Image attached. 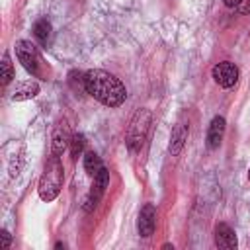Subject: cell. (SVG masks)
<instances>
[{"mask_svg":"<svg viewBox=\"0 0 250 250\" xmlns=\"http://www.w3.org/2000/svg\"><path fill=\"white\" fill-rule=\"evenodd\" d=\"M84 90L94 100H98L107 107H119L127 98V90L123 82L115 78L111 72L100 68H92L84 72Z\"/></svg>","mask_w":250,"mask_h":250,"instance_id":"obj_1","label":"cell"},{"mask_svg":"<svg viewBox=\"0 0 250 250\" xmlns=\"http://www.w3.org/2000/svg\"><path fill=\"white\" fill-rule=\"evenodd\" d=\"M61 186H62V164L59 160L57 154H53L45 166V172L39 180V197L43 201H53L59 191H61Z\"/></svg>","mask_w":250,"mask_h":250,"instance_id":"obj_2","label":"cell"},{"mask_svg":"<svg viewBox=\"0 0 250 250\" xmlns=\"http://www.w3.org/2000/svg\"><path fill=\"white\" fill-rule=\"evenodd\" d=\"M150 121H152V115L148 109L141 107L135 111V115L131 117V123L127 127V146L131 150H139L148 135V129H150Z\"/></svg>","mask_w":250,"mask_h":250,"instance_id":"obj_3","label":"cell"},{"mask_svg":"<svg viewBox=\"0 0 250 250\" xmlns=\"http://www.w3.org/2000/svg\"><path fill=\"white\" fill-rule=\"evenodd\" d=\"M16 57L20 59L21 66L33 74V76H41V55L37 51V47L31 43V41H25V39H20L16 43Z\"/></svg>","mask_w":250,"mask_h":250,"instance_id":"obj_4","label":"cell"},{"mask_svg":"<svg viewBox=\"0 0 250 250\" xmlns=\"http://www.w3.org/2000/svg\"><path fill=\"white\" fill-rule=\"evenodd\" d=\"M211 74H213V80L223 88H232L236 84V80H238V68H236V64L229 62V61L217 62L213 66Z\"/></svg>","mask_w":250,"mask_h":250,"instance_id":"obj_5","label":"cell"},{"mask_svg":"<svg viewBox=\"0 0 250 250\" xmlns=\"http://www.w3.org/2000/svg\"><path fill=\"white\" fill-rule=\"evenodd\" d=\"M107 184H109V172H107V168H105V166H102V168H100V172L94 176L92 191H90V193H88V197H86V205H84V209H86V211H92V209L96 207V203L100 201V197H102V193L105 191Z\"/></svg>","mask_w":250,"mask_h":250,"instance_id":"obj_6","label":"cell"},{"mask_svg":"<svg viewBox=\"0 0 250 250\" xmlns=\"http://www.w3.org/2000/svg\"><path fill=\"white\" fill-rule=\"evenodd\" d=\"M154 227H156V209L152 203H145L141 213H139V221H137L139 234L148 238L154 232Z\"/></svg>","mask_w":250,"mask_h":250,"instance_id":"obj_7","label":"cell"},{"mask_svg":"<svg viewBox=\"0 0 250 250\" xmlns=\"http://www.w3.org/2000/svg\"><path fill=\"white\" fill-rule=\"evenodd\" d=\"M215 244L221 250H234L236 248V234L227 223H219L215 227Z\"/></svg>","mask_w":250,"mask_h":250,"instance_id":"obj_8","label":"cell"},{"mask_svg":"<svg viewBox=\"0 0 250 250\" xmlns=\"http://www.w3.org/2000/svg\"><path fill=\"white\" fill-rule=\"evenodd\" d=\"M225 127H227L225 117L215 115V117L211 119V123H209V131H207V146H209V148H217V146L221 145L223 135H225Z\"/></svg>","mask_w":250,"mask_h":250,"instance_id":"obj_9","label":"cell"},{"mask_svg":"<svg viewBox=\"0 0 250 250\" xmlns=\"http://www.w3.org/2000/svg\"><path fill=\"white\" fill-rule=\"evenodd\" d=\"M39 94V84L35 80H23L18 82L14 92H12V100L14 102H21V100H31Z\"/></svg>","mask_w":250,"mask_h":250,"instance_id":"obj_10","label":"cell"},{"mask_svg":"<svg viewBox=\"0 0 250 250\" xmlns=\"http://www.w3.org/2000/svg\"><path fill=\"white\" fill-rule=\"evenodd\" d=\"M33 35H35V39H37L43 47H47V45L51 43V37H53V27H51V23H49L47 20H37L35 25H33Z\"/></svg>","mask_w":250,"mask_h":250,"instance_id":"obj_11","label":"cell"},{"mask_svg":"<svg viewBox=\"0 0 250 250\" xmlns=\"http://www.w3.org/2000/svg\"><path fill=\"white\" fill-rule=\"evenodd\" d=\"M186 139H188V127L184 123H178L172 129V137H170V150H172V154H178L182 150Z\"/></svg>","mask_w":250,"mask_h":250,"instance_id":"obj_12","label":"cell"},{"mask_svg":"<svg viewBox=\"0 0 250 250\" xmlns=\"http://www.w3.org/2000/svg\"><path fill=\"white\" fill-rule=\"evenodd\" d=\"M70 141H72V137L68 135L66 127H59V129L55 131V135H53V152H55V154H61V152L68 146Z\"/></svg>","mask_w":250,"mask_h":250,"instance_id":"obj_13","label":"cell"},{"mask_svg":"<svg viewBox=\"0 0 250 250\" xmlns=\"http://www.w3.org/2000/svg\"><path fill=\"white\" fill-rule=\"evenodd\" d=\"M104 164H102V160H100V156L94 152V150H88L86 154H84V170L94 178L98 172H100V168H102Z\"/></svg>","mask_w":250,"mask_h":250,"instance_id":"obj_14","label":"cell"},{"mask_svg":"<svg viewBox=\"0 0 250 250\" xmlns=\"http://www.w3.org/2000/svg\"><path fill=\"white\" fill-rule=\"evenodd\" d=\"M0 66H2V74H0V78H2V84L6 86V84L14 78V68H12V62H10V55H8V53H4Z\"/></svg>","mask_w":250,"mask_h":250,"instance_id":"obj_15","label":"cell"},{"mask_svg":"<svg viewBox=\"0 0 250 250\" xmlns=\"http://www.w3.org/2000/svg\"><path fill=\"white\" fill-rule=\"evenodd\" d=\"M84 137L82 135H74L72 137V141H70V154H72V158H78V154L82 152V148H84Z\"/></svg>","mask_w":250,"mask_h":250,"instance_id":"obj_16","label":"cell"},{"mask_svg":"<svg viewBox=\"0 0 250 250\" xmlns=\"http://www.w3.org/2000/svg\"><path fill=\"white\" fill-rule=\"evenodd\" d=\"M10 242H12L10 232H8V230H2V232H0V248H2V250L10 248Z\"/></svg>","mask_w":250,"mask_h":250,"instance_id":"obj_17","label":"cell"},{"mask_svg":"<svg viewBox=\"0 0 250 250\" xmlns=\"http://www.w3.org/2000/svg\"><path fill=\"white\" fill-rule=\"evenodd\" d=\"M244 0H225V6H229V8H234V6H240Z\"/></svg>","mask_w":250,"mask_h":250,"instance_id":"obj_18","label":"cell"},{"mask_svg":"<svg viewBox=\"0 0 250 250\" xmlns=\"http://www.w3.org/2000/svg\"><path fill=\"white\" fill-rule=\"evenodd\" d=\"M248 178H250V170H248Z\"/></svg>","mask_w":250,"mask_h":250,"instance_id":"obj_19","label":"cell"}]
</instances>
